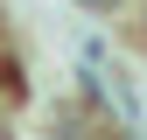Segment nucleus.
<instances>
[{
	"mask_svg": "<svg viewBox=\"0 0 147 140\" xmlns=\"http://www.w3.org/2000/svg\"><path fill=\"white\" fill-rule=\"evenodd\" d=\"M77 7H84V14H119L126 0H77Z\"/></svg>",
	"mask_w": 147,
	"mask_h": 140,
	"instance_id": "obj_1",
	"label": "nucleus"
},
{
	"mask_svg": "<svg viewBox=\"0 0 147 140\" xmlns=\"http://www.w3.org/2000/svg\"><path fill=\"white\" fill-rule=\"evenodd\" d=\"M0 42H7V7H0Z\"/></svg>",
	"mask_w": 147,
	"mask_h": 140,
	"instance_id": "obj_2",
	"label": "nucleus"
},
{
	"mask_svg": "<svg viewBox=\"0 0 147 140\" xmlns=\"http://www.w3.org/2000/svg\"><path fill=\"white\" fill-rule=\"evenodd\" d=\"M0 126H7V105H0Z\"/></svg>",
	"mask_w": 147,
	"mask_h": 140,
	"instance_id": "obj_3",
	"label": "nucleus"
}]
</instances>
